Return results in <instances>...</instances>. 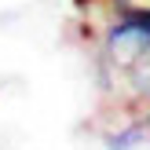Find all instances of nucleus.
Here are the masks:
<instances>
[{
    "mask_svg": "<svg viewBox=\"0 0 150 150\" xmlns=\"http://www.w3.org/2000/svg\"><path fill=\"white\" fill-rule=\"evenodd\" d=\"M99 62L106 70H128L150 51V15L146 11H114L99 29Z\"/></svg>",
    "mask_w": 150,
    "mask_h": 150,
    "instance_id": "1",
    "label": "nucleus"
},
{
    "mask_svg": "<svg viewBox=\"0 0 150 150\" xmlns=\"http://www.w3.org/2000/svg\"><path fill=\"white\" fill-rule=\"evenodd\" d=\"M146 136H150L146 121H128V125H121L117 132H106L103 143H106V150H136L139 143H146Z\"/></svg>",
    "mask_w": 150,
    "mask_h": 150,
    "instance_id": "2",
    "label": "nucleus"
},
{
    "mask_svg": "<svg viewBox=\"0 0 150 150\" xmlns=\"http://www.w3.org/2000/svg\"><path fill=\"white\" fill-rule=\"evenodd\" d=\"M146 125H150V114H146Z\"/></svg>",
    "mask_w": 150,
    "mask_h": 150,
    "instance_id": "3",
    "label": "nucleus"
}]
</instances>
